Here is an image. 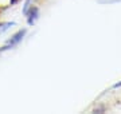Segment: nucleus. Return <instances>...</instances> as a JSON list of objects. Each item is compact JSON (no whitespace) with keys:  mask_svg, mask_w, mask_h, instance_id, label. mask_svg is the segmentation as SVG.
I'll list each match as a JSON object with an SVG mask.
<instances>
[{"mask_svg":"<svg viewBox=\"0 0 121 114\" xmlns=\"http://www.w3.org/2000/svg\"><path fill=\"white\" fill-rule=\"evenodd\" d=\"M26 15L28 16V24H34L35 20L38 19L39 11H38V8H36V7H32V8H31L30 11H27Z\"/></svg>","mask_w":121,"mask_h":114,"instance_id":"obj_2","label":"nucleus"},{"mask_svg":"<svg viewBox=\"0 0 121 114\" xmlns=\"http://www.w3.org/2000/svg\"><path fill=\"white\" fill-rule=\"evenodd\" d=\"M99 4H113V3H120L121 0H97Z\"/></svg>","mask_w":121,"mask_h":114,"instance_id":"obj_4","label":"nucleus"},{"mask_svg":"<svg viewBox=\"0 0 121 114\" xmlns=\"http://www.w3.org/2000/svg\"><path fill=\"white\" fill-rule=\"evenodd\" d=\"M24 35H26V30H22V31H19V32H16V34H15V35H13L12 38L8 40V42H7V44H5V46L1 48L0 51H4V50H8V48L13 47V46H16V44L23 39V36H24Z\"/></svg>","mask_w":121,"mask_h":114,"instance_id":"obj_1","label":"nucleus"},{"mask_svg":"<svg viewBox=\"0 0 121 114\" xmlns=\"http://www.w3.org/2000/svg\"><path fill=\"white\" fill-rule=\"evenodd\" d=\"M17 1H19V0H11V3H12V4H15V3H17Z\"/></svg>","mask_w":121,"mask_h":114,"instance_id":"obj_5","label":"nucleus"},{"mask_svg":"<svg viewBox=\"0 0 121 114\" xmlns=\"http://www.w3.org/2000/svg\"><path fill=\"white\" fill-rule=\"evenodd\" d=\"M13 23H0V34H3L8 30L9 27H12Z\"/></svg>","mask_w":121,"mask_h":114,"instance_id":"obj_3","label":"nucleus"}]
</instances>
